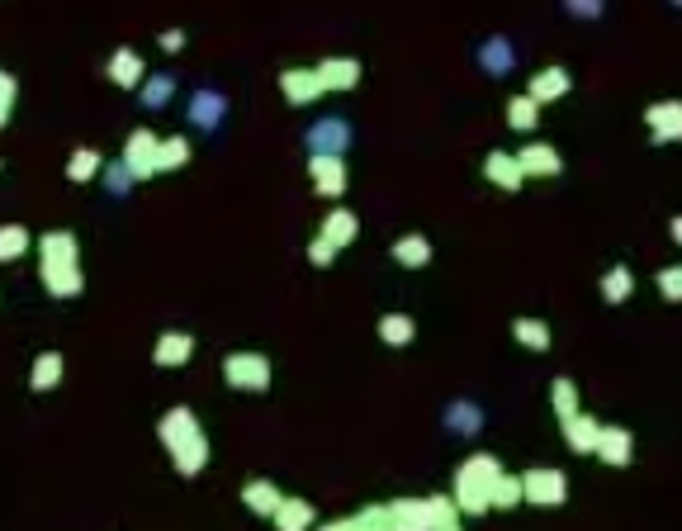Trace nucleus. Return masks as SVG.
Masks as SVG:
<instances>
[{
  "instance_id": "f257e3e1",
  "label": "nucleus",
  "mask_w": 682,
  "mask_h": 531,
  "mask_svg": "<svg viewBox=\"0 0 682 531\" xmlns=\"http://www.w3.org/2000/svg\"><path fill=\"white\" fill-rule=\"evenodd\" d=\"M157 437H162V446L171 451V460H176V475H185V479L204 475V465H209V437H204V427H199L195 408H185V403L166 408L162 422H157Z\"/></svg>"
},
{
  "instance_id": "f03ea898",
  "label": "nucleus",
  "mask_w": 682,
  "mask_h": 531,
  "mask_svg": "<svg viewBox=\"0 0 682 531\" xmlns=\"http://www.w3.org/2000/svg\"><path fill=\"white\" fill-rule=\"evenodd\" d=\"M498 475H503V460L488 456V451H479V456L460 460V470H455V494H450L455 513L484 517V513H488V484H493Z\"/></svg>"
},
{
  "instance_id": "7ed1b4c3",
  "label": "nucleus",
  "mask_w": 682,
  "mask_h": 531,
  "mask_svg": "<svg viewBox=\"0 0 682 531\" xmlns=\"http://www.w3.org/2000/svg\"><path fill=\"white\" fill-rule=\"evenodd\" d=\"M223 380H228V389L261 394V389H270V361L261 351H233V356H223Z\"/></svg>"
},
{
  "instance_id": "20e7f679",
  "label": "nucleus",
  "mask_w": 682,
  "mask_h": 531,
  "mask_svg": "<svg viewBox=\"0 0 682 531\" xmlns=\"http://www.w3.org/2000/svg\"><path fill=\"white\" fill-rule=\"evenodd\" d=\"M569 498V479L555 465H536L521 475V503H536V508H559Z\"/></svg>"
},
{
  "instance_id": "39448f33",
  "label": "nucleus",
  "mask_w": 682,
  "mask_h": 531,
  "mask_svg": "<svg viewBox=\"0 0 682 531\" xmlns=\"http://www.w3.org/2000/svg\"><path fill=\"white\" fill-rule=\"evenodd\" d=\"M304 147H308V157H346V147H351V124H346L341 114H323V119L308 124Z\"/></svg>"
},
{
  "instance_id": "423d86ee",
  "label": "nucleus",
  "mask_w": 682,
  "mask_h": 531,
  "mask_svg": "<svg viewBox=\"0 0 682 531\" xmlns=\"http://www.w3.org/2000/svg\"><path fill=\"white\" fill-rule=\"evenodd\" d=\"M38 280H43V290L53 294V299H76V294L86 290L81 261H38Z\"/></svg>"
},
{
  "instance_id": "0eeeda50",
  "label": "nucleus",
  "mask_w": 682,
  "mask_h": 531,
  "mask_svg": "<svg viewBox=\"0 0 682 531\" xmlns=\"http://www.w3.org/2000/svg\"><path fill=\"white\" fill-rule=\"evenodd\" d=\"M119 162L133 171V181H152L157 176V133L152 129H133L124 143V157Z\"/></svg>"
},
{
  "instance_id": "6e6552de",
  "label": "nucleus",
  "mask_w": 682,
  "mask_h": 531,
  "mask_svg": "<svg viewBox=\"0 0 682 531\" xmlns=\"http://www.w3.org/2000/svg\"><path fill=\"white\" fill-rule=\"evenodd\" d=\"M185 114H190V124L204 133H214L223 119H228V95L214 91V86H199L195 95H190V105H185Z\"/></svg>"
},
{
  "instance_id": "1a4fd4ad",
  "label": "nucleus",
  "mask_w": 682,
  "mask_h": 531,
  "mask_svg": "<svg viewBox=\"0 0 682 531\" xmlns=\"http://www.w3.org/2000/svg\"><path fill=\"white\" fill-rule=\"evenodd\" d=\"M280 95H285L294 110H304V105H313V100L323 95V81H318L313 67H289V72H280Z\"/></svg>"
},
{
  "instance_id": "9d476101",
  "label": "nucleus",
  "mask_w": 682,
  "mask_h": 531,
  "mask_svg": "<svg viewBox=\"0 0 682 531\" xmlns=\"http://www.w3.org/2000/svg\"><path fill=\"white\" fill-rule=\"evenodd\" d=\"M474 57H479V72L493 76V81H503V76L512 72V67H517V48H512V38H503V34L484 38Z\"/></svg>"
},
{
  "instance_id": "9b49d317",
  "label": "nucleus",
  "mask_w": 682,
  "mask_h": 531,
  "mask_svg": "<svg viewBox=\"0 0 682 531\" xmlns=\"http://www.w3.org/2000/svg\"><path fill=\"white\" fill-rule=\"evenodd\" d=\"M593 456L602 460V465H630V456H635V437H630L626 427H597V446H593Z\"/></svg>"
},
{
  "instance_id": "f8f14e48",
  "label": "nucleus",
  "mask_w": 682,
  "mask_h": 531,
  "mask_svg": "<svg viewBox=\"0 0 682 531\" xmlns=\"http://www.w3.org/2000/svg\"><path fill=\"white\" fill-rule=\"evenodd\" d=\"M308 176H313L323 200H341L346 195V157H308Z\"/></svg>"
},
{
  "instance_id": "ddd939ff",
  "label": "nucleus",
  "mask_w": 682,
  "mask_h": 531,
  "mask_svg": "<svg viewBox=\"0 0 682 531\" xmlns=\"http://www.w3.org/2000/svg\"><path fill=\"white\" fill-rule=\"evenodd\" d=\"M569 91H574V76L564 72V67H540V72L531 76V86H526V95L536 100L540 110H545V105H555V100H564Z\"/></svg>"
},
{
  "instance_id": "4468645a",
  "label": "nucleus",
  "mask_w": 682,
  "mask_h": 531,
  "mask_svg": "<svg viewBox=\"0 0 682 531\" xmlns=\"http://www.w3.org/2000/svg\"><path fill=\"white\" fill-rule=\"evenodd\" d=\"M105 76L114 81V86H119V91H138V86H143V76H147L143 53H133V48H119V53H109Z\"/></svg>"
},
{
  "instance_id": "2eb2a0df",
  "label": "nucleus",
  "mask_w": 682,
  "mask_h": 531,
  "mask_svg": "<svg viewBox=\"0 0 682 531\" xmlns=\"http://www.w3.org/2000/svg\"><path fill=\"white\" fill-rule=\"evenodd\" d=\"M384 513H389V527L394 531H431L427 498H394V503H384Z\"/></svg>"
},
{
  "instance_id": "dca6fc26",
  "label": "nucleus",
  "mask_w": 682,
  "mask_h": 531,
  "mask_svg": "<svg viewBox=\"0 0 682 531\" xmlns=\"http://www.w3.org/2000/svg\"><path fill=\"white\" fill-rule=\"evenodd\" d=\"M517 166H521V176H536V181H545V176H559V171H564V157H559L550 143H526L517 152Z\"/></svg>"
},
{
  "instance_id": "f3484780",
  "label": "nucleus",
  "mask_w": 682,
  "mask_h": 531,
  "mask_svg": "<svg viewBox=\"0 0 682 531\" xmlns=\"http://www.w3.org/2000/svg\"><path fill=\"white\" fill-rule=\"evenodd\" d=\"M313 72H318V81H323V91H356L360 86V62L356 57H323Z\"/></svg>"
},
{
  "instance_id": "a211bd4d",
  "label": "nucleus",
  "mask_w": 682,
  "mask_h": 531,
  "mask_svg": "<svg viewBox=\"0 0 682 531\" xmlns=\"http://www.w3.org/2000/svg\"><path fill=\"white\" fill-rule=\"evenodd\" d=\"M190 356H195V337H190V332H176V328L162 332V337H157V347H152V361H157L162 370L185 366Z\"/></svg>"
},
{
  "instance_id": "6ab92c4d",
  "label": "nucleus",
  "mask_w": 682,
  "mask_h": 531,
  "mask_svg": "<svg viewBox=\"0 0 682 531\" xmlns=\"http://www.w3.org/2000/svg\"><path fill=\"white\" fill-rule=\"evenodd\" d=\"M559 422H564V441H569V451H574V456H593L597 427H602V422H597L593 413H583V408L569 413V418H559Z\"/></svg>"
},
{
  "instance_id": "aec40b11",
  "label": "nucleus",
  "mask_w": 682,
  "mask_h": 531,
  "mask_svg": "<svg viewBox=\"0 0 682 531\" xmlns=\"http://www.w3.org/2000/svg\"><path fill=\"white\" fill-rule=\"evenodd\" d=\"M484 181H493L498 190H507V195H517L521 190V166H517V152H488L484 157Z\"/></svg>"
},
{
  "instance_id": "412c9836",
  "label": "nucleus",
  "mask_w": 682,
  "mask_h": 531,
  "mask_svg": "<svg viewBox=\"0 0 682 531\" xmlns=\"http://www.w3.org/2000/svg\"><path fill=\"white\" fill-rule=\"evenodd\" d=\"M446 427L455 432V437H479V432H484V408H479L474 399L446 403Z\"/></svg>"
},
{
  "instance_id": "4be33fe9",
  "label": "nucleus",
  "mask_w": 682,
  "mask_h": 531,
  "mask_svg": "<svg viewBox=\"0 0 682 531\" xmlns=\"http://www.w3.org/2000/svg\"><path fill=\"white\" fill-rule=\"evenodd\" d=\"M275 531H308L318 517H313V503L308 498H280V508L270 513Z\"/></svg>"
},
{
  "instance_id": "5701e85b",
  "label": "nucleus",
  "mask_w": 682,
  "mask_h": 531,
  "mask_svg": "<svg viewBox=\"0 0 682 531\" xmlns=\"http://www.w3.org/2000/svg\"><path fill=\"white\" fill-rule=\"evenodd\" d=\"M318 238H327L341 252V247H351V242L360 238V219L351 214V209H341V204H337V209L323 219V233H318Z\"/></svg>"
},
{
  "instance_id": "b1692460",
  "label": "nucleus",
  "mask_w": 682,
  "mask_h": 531,
  "mask_svg": "<svg viewBox=\"0 0 682 531\" xmlns=\"http://www.w3.org/2000/svg\"><path fill=\"white\" fill-rule=\"evenodd\" d=\"M280 489L270 484V479H247L242 484V503H247V513H256V517H270L275 508H280Z\"/></svg>"
},
{
  "instance_id": "393cba45",
  "label": "nucleus",
  "mask_w": 682,
  "mask_h": 531,
  "mask_svg": "<svg viewBox=\"0 0 682 531\" xmlns=\"http://www.w3.org/2000/svg\"><path fill=\"white\" fill-rule=\"evenodd\" d=\"M678 100H664V105H649L645 110V119H649V129H654V143H673L682 133V124H678Z\"/></svg>"
},
{
  "instance_id": "a878e982",
  "label": "nucleus",
  "mask_w": 682,
  "mask_h": 531,
  "mask_svg": "<svg viewBox=\"0 0 682 531\" xmlns=\"http://www.w3.org/2000/svg\"><path fill=\"white\" fill-rule=\"evenodd\" d=\"M38 261H81L76 233H67V228H53V233H43V242H38Z\"/></svg>"
},
{
  "instance_id": "bb28decb",
  "label": "nucleus",
  "mask_w": 682,
  "mask_h": 531,
  "mask_svg": "<svg viewBox=\"0 0 682 531\" xmlns=\"http://www.w3.org/2000/svg\"><path fill=\"white\" fill-rule=\"evenodd\" d=\"M375 332H379V342H384V347H413L417 323L408 318V313H384Z\"/></svg>"
},
{
  "instance_id": "cd10ccee",
  "label": "nucleus",
  "mask_w": 682,
  "mask_h": 531,
  "mask_svg": "<svg viewBox=\"0 0 682 531\" xmlns=\"http://www.w3.org/2000/svg\"><path fill=\"white\" fill-rule=\"evenodd\" d=\"M62 385V351H43L34 361V370H29V389L34 394H48V389Z\"/></svg>"
},
{
  "instance_id": "c85d7f7f",
  "label": "nucleus",
  "mask_w": 682,
  "mask_h": 531,
  "mask_svg": "<svg viewBox=\"0 0 682 531\" xmlns=\"http://www.w3.org/2000/svg\"><path fill=\"white\" fill-rule=\"evenodd\" d=\"M185 162H190V138H185V133L157 138V176H166V171H180Z\"/></svg>"
},
{
  "instance_id": "c756f323",
  "label": "nucleus",
  "mask_w": 682,
  "mask_h": 531,
  "mask_svg": "<svg viewBox=\"0 0 682 531\" xmlns=\"http://www.w3.org/2000/svg\"><path fill=\"white\" fill-rule=\"evenodd\" d=\"M394 261L398 266H408V271H422L431 261V242L422 238V233H403V238L394 242Z\"/></svg>"
},
{
  "instance_id": "7c9ffc66",
  "label": "nucleus",
  "mask_w": 682,
  "mask_h": 531,
  "mask_svg": "<svg viewBox=\"0 0 682 531\" xmlns=\"http://www.w3.org/2000/svg\"><path fill=\"white\" fill-rule=\"evenodd\" d=\"M171 95H176V76H143V86H138V100H143V110H166L171 105Z\"/></svg>"
},
{
  "instance_id": "2f4dec72",
  "label": "nucleus",
  "mask_w": 682,
  "mask_h": 531,
  "mask_svg": "<svg viewBox=\"0 0 682 531\" xmlns=\"http://www.w3.org/2000/svg\"><path fill=\"white\" fill-rule=\"evenodd\" d=\"M100 166H105V157L95 152V147H76L72 157H67V181L72 185H86L100 176Z\"/></svg>"
},
{
  "instance_id": "473e14b6",
  "label": "nucleus",
  "mask_w": 682,
  "mask_h": 531,
  "mask_svg": "<svg viewBox=\"0 0 682 531\" xmlns=\"http://www.w3.org/2000/svg\"><path fill=\"white\" fill-rule=\"evenodd\" d=\"M512 337H517L521 347L526 351H550V323H545V318H517V323H512Z\"/></svg>"
},
{
  "instance_id": "72a5a7b5",
  "label": "nucleus",
  "mask_w": 682,
  "mask_h": 531,
  "mask_svg": "<svg viewBox=\"0 0 682 531\" xmlns=\"http://www.w3.org/2000/svg\"><path fill=\"white\" fill-rule=\"evenodd\" d=\"M521 503V475H498L493 484H488V508H498V513H512Z\"/></svg>"
},
{
  "instance_id": "f704fd0d",
  "label": "nucleus",
  "mask_w": 682,
  "mask_h": 531,
  "mask_svg": "<svg viewBox=\"0 0 682 531\" xmlns=\"http://www.w3.org/2000/svg\"><path fill=\"white\" fill-rule=\"evenodd\" d=\"M507 124H512V129H521V133H536V124H540V105H536V100H531L526 91L512 95V100H507Z\"/></svg>"
},
{
  "instance_id": "c9c22d12",
  "label": "nucleus",
  "mask_w": 682,
  "mask_h": 531,
  "mask_svg": "<svg viewBox=\"0 0 682 531\" xmlns=\"http://www.w3.org/2000/svg\"><path fill=\"white\" fill-rule=\"evenodd\" d=\"M597 290H602V299H607V304H626L630 294H635V275H630L626 266H611V271L602 275V285H597Z\"/></svg>"
},
{
  "instance_id": "e433bc0d",
  "label": "nucleus",
  "mask_w": 682,
  "mask_h": 531,
  "mask_svg": "<svg viewBox=\"0 0 682 531\" xmlns=\"http://www.w3.org/2000/svg\"><path fill=\"white\" fill-rule=\"evenodd\" d=\"M29 228L24 223H0V261H19L29 252Z\"/></svg>"
},
{
  "instance_id": "4c0bfd02",
  "label": "nucleus",
  "mask_w": 682,
  "mask_h": 531,
  "mask_svg": "<svg viewBox=\"0 0 682 531\" xmlns=\"http://www.w3.org/2000/svg\"><path fill=\"white\" fill-rule=\"evenodd\" d=\"M100 176H105V190L114 195V200H124L128 190H133V171H128L124 162H105L100 166Z\"/></svg>"
},
{
  "instance_id": "58836bf2",
  "label": "nucleus",
  "mask_w": 682,
  "mask_h": 531,
  "mask_svg": "<svg viewBox=\"0 0 682 531\" xmlns=\"http://www.w3.org/2000/svg\"><path fill=\"white\" fill-rule=\"evenodd\" d=\"M550 403H555L559 418L578 413V385H574V380H555V385H550Z\"/></svg>"
},
{
  "instance_id": "ea45409f",
  "label": "nucleus",
  "mask_w": 682,
  "mask_h": 531,
  "mask_svg": "<svg viewBox=\"0 0 682 531\" xmlns=\"http://www.w3.org/2000/svg\"><path fill=\"white\" fill-rule=\"evenodd\" d=\"M559 5H564L569 19H583V24H593V19L607 15V0H559Z\"/></svg>"
},
{
  "instance_id": "a19ab883",
  "label": "nucleus",
  "mask_w": 682,
  "mask_h": 531,
  "mask_svg": "<svg viewBox=\"0 0 682 531\" xmlns=\"http://www.w3.org/2000/svg\"><path fill=\"white\" fill-rule=\"evenodd\" d=\"M351 522H356V531H394V527H389V513H384V503H370V508H360Z\"/></svg>"
},
{
  "instance_id": "79ce46f5",
  "label": "nucleus",
  "mask_w": 682,
  "mask_h": 531,
  "mask_svg": "<svg viewBox=\"0 0 682 531\" xmlns=\"http://www.w3.org/2000/svg\"><path fill=\"white\" fill-rule=\"evenodd\" d=\"M427 503H431V527H441V522H455V517H460L446 494H427Z\"/></svg>"
},
{
  "instance_id": "37998d69",
  "label": "nucleus",
  "mask_w": 682,
  "mask_h": 531,
  "mask_svg": "<svg viewBox=\"0 0 682 531\" xmlns=\"http://www.w3.org/2000/svg\"><path fill=\"white\" fill-rule=\"evenodd\" d=\"M659 290H664L668 304H678V294H682V271L678 266H664V271H659Z\"/></svg>"
},
{
  "instance_id": "c03bdc74",
  "label": "nucleus",
  "mask_w": 682,
  "mask_h": 531,
  "mask_svg": "<svg viewBox=\"0 0 682 531\" xmlns=\"http://www.w3.org/2000/svg\"><path fill=\"white\" fill-rule=\"evenodd\" d=\"M332 257H337V247H332L327 238H313V242H308V261H313V266H327Z\"/></svg>"
},
{
  "instance_id": "a18cd8bd",
  "label": "nucleus",
  "mask_w": 682,
  "mask_h": 531,
  "mask_svg": "<svg viewBox=\"0 0 682 531\" xmlns=\"http://www.w3.org/2000/svg\"><path fill=\"white\" fill-rule=\"evenodd\" d=\"M15 95H19V81L0 67V105H5V110H15Z\"/></svg>"
},
{
  "instance_id": "49530a36",
  "label": "nucleus",
  "mask_w": 682,
  "mask_h": 531,
  "mask_svg": "<svg viewBox=\"0 0 682 531\" xmlns=\"http://www.w3.org/2000/svg\"><path fill=\"white\" fill-rule=\"evenodd\" d=\"M157 48H162V53H180V48H185V29H162V34H157Z\"/></svg>"
},
{
  "instance_id": "de8ad7c7",
  "label": "nucleus",
  "mask_w": 682,
  "mask_h": 531,
  "mask_svg": "<svg viewBox=\"0 0 682 531\" xmlns=\"http://www.w3.org/2000/svg\"><path fill=\"white\" fill-rule=\"evenodd\" d=\"M318 531H356V522H351V517H332V522H323Z\"/></svg>"
},
{
  "instance_id": "09e8293b",
  "label": "nucleus",
  "mask_w": 682,
  "mask_h": 531,
  "mask_svg": "<svg viewBox=\"0 0 682 531\" xmlns=\"http://www.w3.org/2000/svg\"><path fill=\"white\" fill-rule=\"evenodd\" d=\"M431 531H460V517H455V522H441V527H431Z\"/></svg>"
},
{
  "instance_id": "8fccbe9b",
  "label": "nucleus",
  "mask_w": 682,
  "mask_h": 531,
  "mask_svg": "<svg viewBox=\"0 0 682 531\" xmlns=\"http://www.w3.org/2000/svg\"><path fill=\"white\" fill-rule=\"evenodd\" d=\"M5 124H10V110H5V105H0V129H5Z\"/></svg>"
},
{
  "instance_id": "3c124183",
  "label": "nucleus",
  "mask_w": 682,
  "mask_h": 531,
  "mask_svg": "<svg viewBox=\"0 0 682 531\" xmlns=\"http://www.w3.org/2000/svg\"><path fill=\"white\" fill-rule=\"evenodd\" d=\"M668 5H678V0H668Z\"/></svg>"
}]
</instances>
